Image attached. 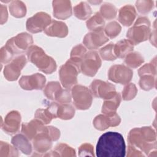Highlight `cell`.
I'll list each match as a JSON object with an SVG mask.
<instances>
[{"mask_svg": "<svg viewBox=\"0 0 157 157\" xmlns=\"http://www.w3.org/2000/svg\"><path fill=\"white\" fill-rule=\"evenodd\" d=\"M98 157H124L126 145L123 136L117 132H107L99 137L96 147Z\"/></svg>", "mask_w": 157, "mask_h": 157, "instance_id": "cell-1", "label": "cell"}, {"mask_svg": "<svg viewBox=\"0 0 157 157\" xmlns=\"http://www.w3.org/2000/svg\"><path fill=\"white\" fill-rule=\"evenodd\" d=\"M129 145H132L146 155L156 151V136L155 131L150 126L135 128L128 136Z\"/></svg>", "mask_w": 157, "mask_h": 157, "instance_id": "cell-2", "label": "cell"}, {"mask_svg": "<svg viewBox=\"0 0 157 157\" xmlns=\"http://www.w3.org/2000/svg\"><path fill=\"white\" fill-rule=\"evenodd\" d=\"M60 136V131L55 127L45 126L33 139V145L37 156L44 155L52 147V142L57 140Z\"/></svg>", "mask_w": 157, "mask_h": 157, "instance_id": "cell-3", "label": "cell"}, {"mask_svg": "<svg viewBox=\"0 0 157 157\" xmlns=\"http://www.w3.org/2000/svg\"><path fill=\"white\" fill-rule=\"evenodd\" d=\"M26 55L31 63H33L39 71L45 74H50L56 69L55 61L37 45H31L27 50Z\"/></svg>", "mask_w": 157, "mask_h": 157, "instance_id": "cell-4", "label": "cell"}, {"mask_svg": "<svg viewBox=\"0 0 157 157\" xmlns=\"http://www.w3.org/2000/svg\"><path fill=\"white\" fill-rule=\"evenodd\" d=\"M150 34V21L149 19L146 17H140L137 18L134 25L129 29L126 37L133 45H138L149 39Z\"/></svg>", "mask_w": 157, "mask_h": 157, "instance_id": "cell-5", "label": "cell"}, {"mask_svg": "<svg viewBox=\"0 0 157 157\" xmlns=\"http://www.w3.org/2000/svg\"><path fill=\"white\" fill-rule=\"evenodd\" d=\"M80 64L71 59L61 66L59 76L62 85L66 89L72 88L77 83V75L80 72Z\"/></svg>", "mask_w": 157, "mask_h": 157, "instance_id": "cell-6", "label": "cell"}, {"mask_svg": "<svg viewBox=\"0 0 157 157\" xmlns=\"http://www.w3.org/2000/svg\"><path fill=\"white\" fill-rule=\"evenodd\" d=\"M33 44L32 36L27 33H21L9 39L4 47L14 57L15 55H23Z\"/></svg>", "mask_w": 157, "mask_h": 157, "instance_id": "cell-7", "label": "cell"}, {"mask_svg": "<svg viewBox=\"0 0 157 157\" xmlns=\"http://www.w3.org/2000/svg\"><path fill=\"white\" fill-rule=\"evenodd\" d=\"M71 95L76 109L86 110L91 105L93 95L87 87L81 85H75L72 88Z\"/></svg>", "mask_w": 157, "mask_h": 157, "instance_id": "cell-8", "label": "cell"}, {"mask_svg": "<svg viewBox=\"0 0 157 157\" xmlns=\"http://www.w3.org/2000/svg\"><path fill=\"white\" fill-rule=\"evenodd\" d=\"M101 64L102 61L98 53L90 51L86 52L81 61L80 72L87 76L93 77L100 68Z\"/></svg>", "mask_w": 157, "mask_h": 157, "instance_id": "cell-9", "label": "cell"}, {"mask_svg": "<svg viewBox=\"0 0 157 157\" xmlns=\"http://www.w3.org/2000/svg\"><path fill=\"white\" fill-rule=\"evenodd\" d=\"M51 21V17L48 13L40 12L28 18L26 23V28L31 33H40L45 29Z\"/></svg>", "mask_w": 157, "mask_h": 157, "instance_id": "cell-10", "label": "cell"}, {"mask_svg": "<svg viewBox=\"0 0 157 157\" xmlns=\"http://www.w3.org/2000/svg\"><path fill=\"white\" fill-rule=\"evenodd\" d=\"M132 71L123 64H115L111 66L108 72L109 79L115 83L126 85L131 80Z\"/></svg>", "mask_w": 157, "mask_h": 157, "instance_id": "cell-11", "label": "cell"}, {"mask_svg": "<svg viewBox=\"0 0 157 157\" xmlns=\"http://www.w3.org/2000/svg\"><path fill=\"white\" fill-rule=\"evenodd\" d=\"M27 63V59L24 55H20L15 57L10 63L5 66L4 75L9 81L17 80L20 75L21 71Z\"/></svg>", "mask_w": 157, "mask_h": 157, "instance_id": "cell-12", "label": "cell"}, {"mask_svg": "<svg viewBox=\"0 0 157 157\" xmlns=\"http://www.w3.org/2000/svg\"><path fill=\"white\" fill-rule=\"evenodd\" d=\"M90 90L93 96L104 99L113 96L117 93L115 85L101 80L93 81L90 86Z\"/></svg>", "mask_w": 157, "mask_h": 157, "instance_id": "cell-13", "label": "cell"}, {"mask_svg": "<svg viewBox=\"0 0 157 157\" xmlns=\"http://www.w3.org/2000/svg\"><path fill=\"white\" fill-rule=\"evenodd\" d=\"M109 40L103 29L87 33L83 38V43L87 48L95 50L105 44Z\"/></svg>", "mask_w": 157, "mask_h": 157, "instance_id": "cell-14", "label": "cell"}, {"mask_svg": "<svg viewBox=\"0 0 157 157\" xmlns=\"http://www.w3.org/2000/svg\"><path fill=\"white\" fill-rule=\"evenodd\" d=\"M45 82L46 78L44 75L36 73L21 77L19 80V85L26 90H42L45 86Z\"/></svg>", "mask_w": 157, "mask_h": 157, "instance_id": "cell-15", "label": "cell"}, {"mask_svg": "<svg viewBox=\"0 0 157 157\" xmlns=\"http://www.w3.org/2000/svg\"><path fill=\"white\" fill-rule=\"evenodd\" d=\"M54 118L62 120L71 119L75 114L74 107L69 104H61L57 102H51L47 107Z\"/></svg>", "mask_w": 157, "mask_h": 157, "instance_id": "cell-16", "label": "cell"}, {"mask_svg": "<svg viewBox=\"0 0 157 157\" xmlns=\"http://www.w3.org/2000/svg\"><path fill=\"white\" fill-rule=\"evenodd\" d=\"M20 122V113L18 111L13 110L7 113L4 121L2 120L1 128L8 134H14L19 131Z\"/></svg>", "mask_w": 157, "mask_h": 157, "instance_id": "cell-17", "label": "cell"}, {"mask_svg": "<svg viewBox=\"0 0 157 157\" xmlns=\"http://www.w3.org/2000/svg\"><path fill=\"white\" fill-rule=\"evenodd\" d=\"M121 122L120 116L117 113L113 115H99L96 116L93 120V124L96 129L104 131L109 127L118 126Z\"/></svg>", "mask_w": 157, "mask_h": 157, "instance_id": "cell-18", "label": "cell"}, {"mask_svg": "<svg viewBox=\"0 0 157 157\" xmlns=\"http://www.w3.org/2000/svg\"><path fill=\"white\" fill-rule=\"evenodd\" d=\"M53 15L55 18L66 20L70 17L72 13V6L69 1H53Z\"/></svg>", "mask_w": 157, "mask_h": 157, "instance_id": "cell-19", "label": "cell"}, {"mask_svg": "<svg viewBox=\"0 0 157 157\" xmlns=\"http://www.w3.org/2000/svg\"><path fill=\"white\" fill-rule=\"evenodd\" d=\"M45 127V124L39 120L34 118L28 123H23L21 125V132L30 140L40 132Z\"/></svg>", "mask_w": 157, "mask_h": 157, "instance_id": "cell-20", "label": "cell"}, {"mask_svg": "<svg viewBox=\"0 0 157 157\" xmlns=\"http://www.w3.org/2000/svg\"><path fill=\"white\" fill-rule=\"evenodd\" d=\"M44 33L49 36L64 37L68 34V28L63 21L52 20L50 24L45 28Z\"/></svg>", "mask_w": 157, "mask_h": 157, "instance_id": "cell-21", "label": "cell"}, {"mask_svg": "<svg viewBox=\"0 0 157 157\" xmlns=\"http://www.w3.org/2000/svg\"><path fill=\"white\" fill-rule=\"evenodd\" d=\"M137 15L134 7L131 5H126L122 7L118 12V21L125 26H131Z\"/></svg>", "mask_w": 157, "mask_h": 157, "instance_id": "cell-22", "label": "cell"}, {"mask_svg": "<svg viewBox=\"0 0 157 157\" xmlns=\"http://www.w3.org/2000/svg\"><path fill=\"white\" fill-rule=\"evenodd\" d=\"M29 139L23 134H19L14 136L11 142L18 150L25 155H30L32 153V145Z\"/></svg>", "mask_w": 157, "mask_h": 157, "instance_id": "cell-23", "label": "cell"}, {"mask_svg": "<svg viewBox=\"0 0 157 157\" xmlns=\"http://www.w3.org/2000/svg\"><path fill=\"white\" fill-rule=\"evenodd\" d=\"M121 102V96L119 93L105 99L102 107V113L105 115H113L116 113L117 109Z\"/></svg>", "mask_w": 157, "mask_h": 157, "instance_id": "cell-24", "label": "cell"}, {"mask_svg": "<svg viewBox=\"0 0 157 157\" xmlns=\"http://www.w3.org/2000/svg\"><path fill=\"white\" fill-rule=\"evenodd\" d=\"M134 48V45L128 39H122L117 42L113 46V52L117 58H123L131 53Z\"/></svg>", "mask_w": 157, "mask_h": 157, "instance_id": "cell-25", "label": "cell"}, {"mask_svg": "<svg viewBox=\"0 0 157 157\" xmlns=\"http://www.w3.org/2000/svg\"><path fill=\"white\" fill-rule=\"evenodd\" d=\"M45 156H75V151L71 147L65 144L57 145L55 149L51 151V154H47Z\"/></svg>", "mask_w": 157, "mask_h": 157, "instance_id": "cell-26", "label": "cell"}, {"mask_svg": "<svg viewBox=\"0 0 157 157\" xmlns=\"http://www.w3.org/2000/svg\"><path fill=\"white\" fill-rule=\"evenodd\" d=\"M74 15L80 20H86L91 15L92 11L90 6L85 2H81L74 7Z\"/></svg>", "mask_w": 157, "mask_h": 157, "instance_id": "cell-27", "label": "cell"}, {"mask_svg": "<svg viewBox=\"0 0 157 157\" xmlns=\"http://www.w3.org/2000/svg\"><path fill=\"white\" fill-rule=\"evenodd\" d=\"M86 27L91 31L103 29L105 21L99 12H96L92 17L86 21Z\"/></svg>", "mask_w": 157, "mask_h": 157, "instance_id": "cell-28", "label": "cell"}, {"mask_svg": "<svg viewBox=\"0 0 157 157\" xmlns=\"http://www.w3.org/2000/svg\"><path fill=\"white\" fill-rule=\"evenodd\" d=\"M124 62L128 67L134 69L140 66L144 62V59L140 53L131 52L126 56Z\"/></svg>", "mask_w": 157, "mask_h": 157, "instance_id": "cell-29", "label": "cell"}, {"mask_svg": "<svg viewBox=\"0 0 157 157\" xmlns=\"http://www.w3.org/2000/svg\"><path fill=\"white\" fill-rule=\"evenodd\" d=\"M9 10L10 14L16 18H22L26 13L25 4L20 1H12L9 5Z\"/></svg>", "mask_w": 157, "mask_h": 157, "instance_id": "cell-30", "label": "cell"}, {"mask_svg": "<svg viewBox=\"0 0 157 157\" xmlns=\"http://www.w3.org/2000/svg\"><path fill=\"white\" fill-rule=\"evenodd\" d=\"M116 7L110 3H105L100 8L99 13L104 19L110 20L113 19L117 15Z\"/></svg>", "mask_w": 157, "mask_h": 157, "instance_id": "cell-31", "label": "cell"}, {"mask_svg": "<svg viewBox=\"0 0 157 157\" xmlns=\"http://www.w3.org/2000/svg\"><path fill=\"white\" fill-rule=\"evenodd\" d=\"M140 77L139 85L142 90L148 91L153 88H156V76L152 75H144Z\"/></svg>", "mask_w": 157, "mask_h": 157, "instance_id": "cell-32", "label": "cell"}, {"mask_svg": "<svg viewBox=\"0 0 157 157\" xmlns=\"http://www.w3.org/2000/svg\"><path fill=\"white\" fill-rule=\"evenodd\" d=\"M18 156V150L15 146H12L6 142L1 141L0 157H10Z\"/></svg>", "mask_w": 157, "mask_h": 157, "instance_id": "cell-33", "label": "cell"}, {"mask_svg": "<svg viewBox=\"0 0 157 157\" xmlns=\"http://www.w3.org/2000/svg\"><path fill=\"white\" fill-rule=\"evenodd\" d=\"M86 53V48L82 44H78L72 48L71 52L70 59L80 64L81 61Z\"/></svg>", "mask_w": 157, "mask_h": 157, "instance_id": "cell-34", "label": "cell"}, {"mask_svg": "<svg viewBox=\"0 0 157 157\" xmlns=\"http://www.w3.org/2000/svg\"><path fill=\"white\" fill-rule=\"evenodd\" d=\"M121 29V27L120 24L115 21H113L105 26L104 33L109 39H113L120 34Z\"/></svg>", "mask_w": 157, "mask_h": 157, "instance_id": "cell-35", "label": "cell"}, {"mask_svg": "<svg viewBox=\"0 0 157 157\" xmlns=\"http://www.w3.org/2000/svg\"><path fill=\"white\" fill-rule=\"evenodd\" d=\"M72 95L69 89H63L61 87L57 91L55 99L57 102L61 104H69L71 101Z\"/></svg>", "mask_w": 157, "mask_h": 157, "instance_id": "cell-36", "label": "cell"}, {"mask_svg": "<svg viewBox=\"0 0 157 157\" xmlns=\"http://www.w3.org/2000/svg\"><path fill=\"white\" fill-rule=\"evenodd\" d=\"M113 43H110L100 49L99 54L104 60L113 61L117 58L113 52Z\"/></svg>", "mask_w": 157, "mask_h": 157, "instance_id": "cell-37", "label": "cell"}, {"mask_svg": "<svg viewBox=\"0 0 157 157\" xmlns=\"http://www.w3.org/2000/svg\"><path fill=\"white\" fill-rule=\"evenodd\" d=\"M35 118L39 120L44 124H47L50 123L53 118L52 113L48 108L47 109H39L35 113Z\"/></svg>", "mask_w": 157, "mask_h": 157, "instance_id": "cell-38", "label": "cell"}, {"mask_svg": "<svg viewBox=\"0 0 157 157\" xmlns=\"http://www.w3.org/2000/svg\"><path fill=\"white\" fill-rule=\"evenodd\" d=\"M61 88V85L58 82H48L44 90L45 96L49 99L54 100L55 95L57 91Z\"/></svg>", "mask_w": 157, "mask_h": 157, "instance_id": "cell-39", "label": "cell"}, {"mask_svg": "<svg viewBox=\"0 0 157 157\" xmlns=\"http://www.w3.org/2000/svg\"><path fill=\"white\" fill-rule=\"evenodd\" d=\"M137 93V89L133 83L127 84L122 91V98L124 101H129L135 98Z\"/></svg>", "mask_w": 157, "mask_h": 157, "instance_id": "cell-40", "label": "cell"}, {"mask_svg": "<svg viewBox=\"0 0 157 157\" xmlns=\"http://www.w3.org/2000/svg\"><path fill=\"white\" fill-rule=\"evenodd\" d=\"M156 59L154 58L153 61H151V63L145 64L142 67H141L139 71L138 74L139 77L144 75H152L156 76Z\"/></svg>", "mask_w": 157, "mask_h": 157, "instance_id": "cell-41", "label": "cell"}, {"mask_svg": "<svg viewBox=\"0 0 157 157\" xmlns=\"http://www.w3.org/2000/svg\"><path fill=\"white\" fill-rule=\"evenodd\" d=\"M136 6L141 14L148 13L153 7V1H139L136 3Z\"/></svg>", "mask_w": 157, "mask_h": 157, "instance_id": "cell-42", "label": "cell"}, {"mask_svg": "<svg viewBox=\"0 0 157 157\" xmlns=\"http://www.w3.org/2000/svg\"><path fill=\"white\" fill-rule=\"evenodd\" d=\"M78 155L80 156H94V148L92 145L88 143L82 144L78 148Z\"/></svg>", "mask_w": 157, "mask_h": 157, "instance_id": "cell-43", "label": "cell"}, {"mask_svg": "<svg viewBox=\"0 0 157 157\" xmlns=\"http://www.w3.org/2000/svg\"><path fill=\"white\" fill-rule=\"evenodd\" d=\"M145 156L143 153L136 148V147L129 145L128 148V154L127 156Z\"/></svg>", "mask_w": 157, "mask_h": 157, "instance_id": "cell-44", "label": "cell"}, {"mask_svg": "<svg viewBox=\"0 0 157 157\" xmlns=\"http://www.w3.org/2000/svg\"><path fill=\"white\" fill-rule=\"evenodd\" d=\"M1 9V24L2 25L3 23H6L7 20V7L6 6H3L1 4L0 6Z\"/></svg>", "mask_w": 157, "mask_h": 157, "instance_id": "cell-45", "label": "cell"}]
</instances>
